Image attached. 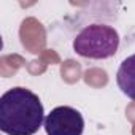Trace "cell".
Returning a JSON list of instances; mask_svg holds the SVG:
<instances>
[{"mask_svg":"<svg viewBox=\"0 0 135 135\" xmlns=\"http://www.w3.org/2000/svg\"><path fill=\"white\" fill-rule=\"evenodd\" d=\"M46 135H83V114L72 107H56L43 122Z\"/></svg>","mask_w":135,"mask_h":135,"instance_id":"3","label":"cell"},{"mask_svg":"<svg viewBox=\"0 0 135 135\" xmlns=\"http://www.w3.org/2000/svg\"><path fill=\"white\" fill-rule=\"evenodd\" d=\"M45 122V108L37 94L11 88L0 97V130L7 135H33Z\"/></svg>","mask_w":135,"mask_h":135,"instance_id":"1","label":"cell"},{"mask_svg":"<svg viewBox=\"0 0 135 135\" xmlns=\"http://www.w3.org/2000/svg\"><path fill=\"white\" fill-rule=\"evenodd\" d=\"M119 33L107 24H89L73 40V51L92 60L110 59L118 52Z\"/></svg>","mask_w":135,"mask_h":135,"instance_id":"2","label":"cell"},{"mask_svg":"<svg viewBox=\"0 0 135 135\" xmlns=\"http://www.w3.org/2000/svg\"><path fill=\"white\" fill-rule=\"evenodd\" d=\"M116 83L124 95L135 100V54L121 62L116 73Z\"/></svg>","mask_w":135,"mask_h":135,"instance_id":"4","label":"cell"}]
</instances>
